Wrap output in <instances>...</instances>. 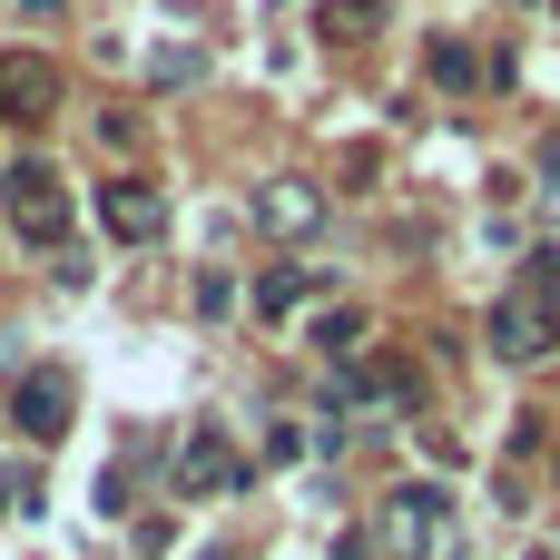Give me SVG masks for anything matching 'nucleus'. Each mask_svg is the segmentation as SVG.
I'll list each match as a JSON object with an SVG mask.
<instances>
[{
    "mask_svg": "<svg viewBox=\"0 0 560 560\" xmlns=\"http://www.w3.org/2000/svg\"><path fill=\"white\" fill-rule=\"evenodd\" d=\"M177 482H187V492H236V482H246V463L226 453V433H207V423H197V443L177 453Z\"/></svg>",
    "mask_w": 560,
    "mask_h": 560,
    "instance_id": "8",
    "label": "nucleus"
},
{
    "mask_svg": "<svg viewBox=\"0 0 560 560\" xmlns=\"http://www.w3.org/2000/svg\"><path fill=\"white\" fill-rule=\"evenodd\" d=\"M522 285H532V295H560V246H532V256H522Z\"/></svg>",
    "mask_w": 560,
    "mask_h": 560,
    "instance_id": "13",
    "label": "nucleus"
},
{
    "mask_svg": "<svg viewBox=\"0 0 560 560\" xmlns=\"http://www.w3.org/2000/svg\"><path fill=\"white\" fill-rule=\"evenodd\" d=\"M30 492H39V472H30V463H10V472H0V522H10V512H20Z\"/></svg>",
    "mask_w": 560,
    "mask_h": 560,
    "instance_id": "14",
    "label": "nucleus"
},
{
    "mask_svg": "<svg viewBox=\"0 0 560 560\" xmlns=\"http://www.w3.org/2000/svg\"><path fill=\"white\" fill-rule=\"evenodd\" d=\"M217 560H246V551H217Z\"/></svg>",
    "mask_w": 560,
    "mask_h": 560,
    "instance_id": "17",
    "label": "nucleus"
},
{
    "mask_svg": "<svg viewBox=\"0 0 560 560\" xmlns=\"http://www.w3.org/2000/svg\"><path fill=\"white\" fill-rule=\"evenodd\" d=\"M256 226H266V236H315V226H325V187H305V177L256 187Z\"/></svg>",
    "mask_w": 560,
    "mask_h": 560,
    "instance_id": "7",
    "label": "nucleus"
},
{
    "mask_svg": "<svg viewBox=\"0 0 560 560\" xmlns=\"http://www.w3.org/2000/svg\"><path fill=\"white\" fill-rule=\"evenodd\" d=\"M305 285H315L305 266H266V276H256V315H266V325H276V315H295V305H305Z\"/></svg>",
    "mask_w": 560,
    "mask_h": 560,
    "instance_id": "9",
    "label": "nucleus"
},
{
    "mask_svg": "<svg viewBox=\"0 0 560 560\" xmlns=\"http://www.w3.org/2000/svg\"><path fill=\"white\" fill-rule=\"evenodd\" d=\"M433 79H443V89H472V49H463V39H433Z\"/></svg>",
    "mask_w": 560,
    "mask_h": 560,
    "instance_id": "12",
    "label": "nucleus"
},
{
    "mask_svg": "<svg viewBox=\"0 0 560 560\" xmlns=\"http://www.w3.org/2000/svg\"><path fill=\"white\" fill-rule=\"evenodd\" d=\"M551 443V413H512V453H541Z\"/></svg>",
    "mask_w": 560,
    "mask_h": 560,
    "instance_id": "15",
    "label": "nucleus"
},
{
    "mask_svg": "<svg viewBox=\"0 0 560 560\" xmlns=\"http://www.w3.org/2000/svg\"><path fill=\"white\" fill-rule=\"evenodd\" d=\"M98 236H108V246H158V236H167V197H158L148 177H108V187H98Z\"/></svg>",
    "mask_w": 560,
    "mask_h": 560,
    "instance_id": "3",
    "label": "nucleus"
},
{
    "mask_svg": "<svg viewBox=\"0 0 560 560\" xmlns=\"http://www.w3.org/2000/svg\"><path fill=\"white\" fill-rule=\"evenodd\" d=\"M69 404H79V394H69L59 364H49V374H20V394H10V413H20L30 443H59V433H69Z\"/></svg>",
    "mask_w": 560,
    "mask_h": 560,
    "instance_id": "6",
    "label": "nucleus"
},
{
    "mask_svg": "<svg viewBox=\"0 0 560 560\" xmlns=\"http://www.w3.org/2000/svg\"><path fill=\"white\" fill-rule=\"evenodd\" d=\"M10 226H20L30 246H59V236H69V187H59L49 167H10Z\"/></svg>",
    "mask_w": 560,
    "mask_h": 560,
    "instance_id": "4",
    "label": "nucleus"
},
{
    "mask_svg": "<svg viewBox=\"0 0 560 560\" xmlns=\"http://www.w3.org/2000/svg\"><path fill=\"white\" fill-rule=\"evenodd\" d=\"M541 207L560 217V138H551V187H541Z\"/></svg>",
    "mask_w": 560,
    "mask_h": 560,
    "instance_id": "16",
    "label": "nucleus"
},
{
    "mask_svg": "<svg viewBox=\"0 0 560 560\" xmlns=\"http://www.w3.org/2000/svg\"><path fill=\"white\" fill-rule=\"evenodd\" d=\"M49 108H59V69H49L39 49H0V118L49 128Z\"/></svg>",
    "mask_w": 560,
    "mask_h": 560,
    "instance_id": "5",
    "label": "nucleus"
},
{
    "mask_svg": "<svg viewBox=\"0 0 560 560\" xmlns=\"http://www.w3.org/2000/svg\"><path fill=\"white\" fill-rule=\"evenodd\" d=\"M443 522H453V492L443 482H404V492L374 502V532H345V560H423L443 541Z\"/></svg>",
    "mask_w": 560,
    "mask_h": 560,
    "instance_id": "1",
    "label": "nucleus"
},
{
    "mask_svg": "<svg viewBox=\"0 0 560 560\" xmlns=\"http://www.w3.org/2000/svg\"><path fill=\"white\" fill-rule=\"evenodd\" d=\"M315 345H325L335 364H364V315H325V325H315Z\"/></svg>",
    "mask_w": 560,
    "mask_h": 560,
    "instance_id": "10",
    "label": "nucleus"
},
{
    "mask_svg": "<svg viewBox=\"0 0 560 560\" xmlns=\"http://www.w3.org/2000/svg\"><path fill=\"white\" fill-rule=\"evenodd\" d=\"M374 20H384V0H325V30H335V39H364Z\"/></svg>",
    "mask_w": 560,
    "mask_h": 560,
    "instance_id": "11",
    "label": "nucleus"
},
{
    "mask_svg": "<svg viewBox=\"0 0 560 560\" xmlns=\"http://www.w3.org/2000/svg\"><path fill=\"white\" fill-rule=\"evenodd\" d=\"M492 354H502V364H551L560 354V295L512 285V295L492 305Z\"/></svg>",
    "mask_w": 560,
    "mask_h": 560,
    "instance_id": "2",
    "label": "nucleus"
}]
</instances>
